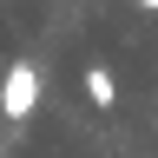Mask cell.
Here are the masks:
<instances>
[{"mask_svg": "<svg viewBox=\"0 0 158 158\" xmlns=\"http://www.w3.org/2000/svg\"><path fill=\"white\" fill-rule=\"evenodd\" d=\"M40 106V73L27 66V59H13L7 66V86H0V112H7V125H27Z\"/></svg>", "mask_w": 158, "mask_h": 158, "instance_id": "1", "label": "cell"}, {"mask_svg": "<svg viewBox=\"0 0 158 158\" xmlns=\"http://www.w3.org/2000/svg\"><path fill=\"white\" fill-rule=\"evenodd\" d=\"M86 99H92L99 112H106V106H118V79H112L106 66H86Z\"/></svg>", "mask_w": 158, "mask_h": 158, "instance_id": "2", "label": "cell"}, {"mask_svg": "<svg viewBox=\"0 0 158 158\" xmlns=\"http://www.w3.org/2000/svg\"><path fill=\"white\" fill-rule=\"evenodd\" d=\"M138 7H152V13H158V0H138Z\"/></svg>", "mask_w": 158, "mask_h": 158, "instance_id": "3", "label": "cell"}]
</instances>
